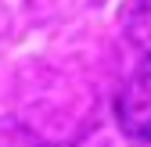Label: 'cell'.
I'll return each mask as SVG.
<instances>
[{
  "label": "cell",
  "mask_w": 151,
  "mask_h": 147,
  "mask_svg": "<svg viewBox=\"0 0 151 147\" xmlns=\"http://www.w3.org/2000/svg\"><path fill=\"white\" fill-rule=\"evenodd\" d=\"M119 122L129 136L151 143V72L133 76L119 93Z\"/></svg>",
  "instance_id": "1"
},
{
  "label": "cell",
  "mask_w": 151,
  "mask_h": 147,
  "mask_svg": "<svg viewBox=\"0 0 151 147\" xmlns=\"http://www.w3.org/2000/svg\"><path fill=\"white\" fill-rule=\"evenodd\" d=\"M129 40L151 58V0H133V7H129Z\"/></svg>",
  "instance_id": "2"
}]
</instances>
